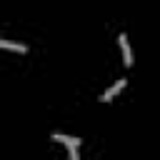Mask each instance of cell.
Listing matches in <instances>:
<instances>
[{
	"mask_svg": "<svg viewBox=\"0 0 160 160\" xmlns=\"http://www.w3.org/2000/svg\"><path fill=\"white\" fill-rule=\"evenodd\" d=\"M68 152H70V160H78L80 155H78V148H68Z\"/></svg>",
	"mask_w": 160,
	"mask_h": 160,
	"instance_id": "5",
	"label": "cell"
},
{
	"mask_svg": "<svg viewBox=\"0 0 160 160\" xmlns=\"http://www.w3.org/2000/svg\"><path fill=\"white\" fill-rule=\"evenodd\" d=\"M118 42H120L122 62H125V68H130V65H132V50H130V45H128V35H125V32H120V35H118Z\"/></svg>",
	"mask_w": 160,
	"mask_h": 160,
	"instance_id": "1",
	"label": "cell"
},
{
	"mask_svg": "<svg viewBox=\"0 0 160 160\" xmlns=\"http://www.w3.org/2000/svg\"><path fill=\"white\" fill-rule=\"evenodd\" d=\"M0 48H2V50H12V52H20V55H22V52H28V48H25V45L10 42V40H0Z\"/></svg>",
	"mask_w": 160,
	"mask_h": 160,
	"instance_id": "4",
	"label": "cell"
},
{
	"mask_svg": "<svg viewBox=\"0 0 160 160\" xmlns=\"http://www.w3.org/2000/svg\"><path fill=\"white\" fill-rule=\"evenodd\" d=\"M50 140L62 142V145H68V148H80V138H70V135H62V132H52Z\"/></svg>",
	"mask_w": 160,
	"mask_h": 160,
	"instance_id": "3",
	"label": "cell"
},
{
	"mask_svg": "<svg viewBox=\"0 0 160 160\" xmlns=\"http://www.w3.org/2000/svg\"><path fill=\"white\" fill-rule=\"evenodd\" d=\"M125 85H128V80H125V78H120V80H118L112 88H108V90L100 95V102H110V100H112V98H115V95H118V92H120Z\"/></svg>",
	"mask_w": 160,
	"mask_h": 160,
	"instance_id": "2",
	"label": "cell"
}]
</instances>
